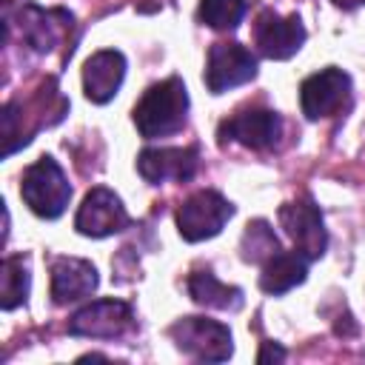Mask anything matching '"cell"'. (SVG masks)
Here are the masks:
<instances>
[{"instance_id":"1","label":"cell","mask_w":365,"mask_h":365,"mask_svg":"<svg viewBox=\"0 0 365 365\" xmlns=\"http://www.w3.org/2000/svg\"><path fill=\"white\" fill-rule=\"evenodd\" d=\"M185 117H188V91L180 77L154 83L134 106V125L145 140L177 134L185 125Z\"/></svg>"},{"instance_id":"2","label":"cell","mask_w":365,"mask_h":365,"mask_svg":"<svg viewBox=\"0 0 365 365\" xmlns=\"http://www.w3.org/2000/svg\"><path fill=\"white\" fill-rule=\"evenodd\" d=\"M20 197L23 202L43 220H57L71 200V185L63 174V168L57 165L54 157H40L37 163H31L23 171V182H20Z\"/></svg>"},{"instance_id":"3","label":"cell","mask_w":365,"mask_h":365,"mask_svg":"<svg viewBox=\"0 0 365 365\" xmlns=\"http://www.w3.org/2000/svg\"><path fill=\"white\" fill-rule=\"evenodd\" d=\"M168 336L174 339V345L182 354H188L200 362H225L234 354L231 328L217 319L182 317L168 328Z\"/></svg>"},{"instance_id":"4","label":"cell","mask_w":365,"mask_h":365,"mask_svg":"<svg viewBox=\"0 0 365 365\" xmlns=\"http://www.w3.org/2000/svg\"><path fill=\"white\" fill-rule=\"evenodd\" d=\"M234 217V205L214 188H202L191 194L177 211V231L188 242L211 240L222 231V225Z\"/></svg>"},{"instance_id":"5","label":"cell","mask_w":365,"mask_h":365,"mask_svg":"<svg viewBox=\"0 0 365 365\" xmlns=\"http://www.w3.org/2000/svg\"><path fill=\"white\" fill-rule=\"evenodd\" d=\"M351 100H354L351 77L334 66L305 77L299 86V106H302V114L308 120H322V117L348 111Z\"/></svg>"},{"instance_id":"6","label":"cell","mask_w":365,"mask_h":365,"mask_svg":"<svg viewBox=\"0 0 365 365\" xmlns=\"http://www.w3.org/2000/svg\"><path fill=\"white\" fill-rule=\"evenodd\" d=\"M279 225L294 240V248L308 257L319 259L328 248V231L322 222V211L311 197H297L285 205H279Z\"/></svg>"},{"instance_id":"7","label":"cell","mask_w":365,"mask_h":365,"mask_svg":"<svg viewBox=\"0 0 365 365\" xmlns=\"http://www.w3.org/2000/svg\"><path fill=\"white\" fill-rule=\"evenodd\" d=\"M134 328V311L123 299H94L68 319L71 336L120 339Z\"/></svg>"},{"instance_id":"8","label":"cell","mask_w":365,"mask_h":365,"mask_svg":"<svg viewBox=\"0 0 365 365\" xmlns=\"http://www.w3.org/2000/svg\"><path fill=\"white\" fill-rule=\"evenodd\" d=\"M257 77V57L242 43H214L205 60V86L211 94L231 91Z\"/></svg>"},{"instance_id":"9","label":"cell","mask_w":365,"mask_h":365,"mask_svg":"<svg viewBox=\"0 0 365 365\" xmlns=\"http://www.w3.org/2000/svg\"><path fill=\"white\" fill-rule=\"evenodd\" d=\"M220 143H240L245 148H274L282 137V120L271 108H242L220 123Z\"/></svg>"},{"instance_id":"10","label":"cell","mask_w":365,"mask_h":365,"mask_svg":"<svg viewBox=\"0 0 365 365\" xmlns=\"http://www.w3.org/2000/svg\"><path fill=\"white\" fill-rule=\"evenodd\" d=\"M128 222H131V217H128L123 200L106 185L91 188L74 217V228L83 237H94V240L111 237V234L128 228Z\"/></svg>"},{"instance_id":"11","label":"cell","mask_w":365,"mask_h":365,"mask_svg":"<svg viewBox=\"0 0 365 365\" xmlns=\"http://www.w3.org/2000/svg\"><path fill=\"white\" fill-rule=\"evenodd\" d=\"M305 26L297 14L291 17H279L277 11L265 9L259 17H257V26H254V43H257V51L268 60H288L294 57L302 43H305Z\"/></svg>"},{"instance_id":"12","label":"cell","mask_w":365,"mask_h":365,"mask_svg":"<svg viewBox=\"0 0 365 365\" xmlns=\"http://www.w3.org/2000/svg\"><path fill=\"white\" fill-rule=\"evenodd\" d=\"M197 165H200V154L194 145H188V148H145L137 157V171L151 185L185 182L197 174Z\"/></svg>"},{"instance_id":"13","label":"cell","mask_w":365,"mask_h":365,"mask_svg":"<svg viewBox=\"0 0 365 365\" xmlns=\"http://www.w3.org/2000/svg\"><path fill=\"white\" fill-rule=\"evenodd\" d=\"M100 277L88 259L80 257H57L51 262V299L54 305L80 302L94 294Z\"/></svg>"},{"instance_id":"14","label":"cell","mask_w":365,"mask_h":365,"mask_svg":"<svg viewBox=\"0 0 365 365\" xmlns=\"http://www.w3.org/2000/svg\"><path fill=\"white\" fill-rule=\"evenodd\" d=\"M125 77V57L117 48L94 51L83 66V91L91 103H108Z\"/></svg>"},{"instance_id":"15","label":"cell","mask_w":365,"mask_h":365,"mask_svg":"<svg viewBox=\"0 0 365 365\" xmlns=\"http://www.w3.org/2000/svg\"><path fill=\"white\" fill-rule=\"evenodd\" d=\"M308 257H302L297 248L294 251H277L271 259L262 262V274H259V288L271 297H279L291 288H297L299 282H305L308 274Z\"/></svg>"},{"instance_id":"16","label":"cell","mask_w":365,"mask_h":365,"mask_svg":"<svg viewBox=\"0 0 365 365\" xmlns=\"http://www.w3.org/2000/svg\"><path fill=\"white\" fill-rule=\"evenodd\" d=\"M191 299L197 305H205V308H220V311H240L245 297L237 285H225L220 282L211 271H194L185 282Z\"/></svg>"},{"instance_id":"17","label":"cell","mask_w":365,"mask_h":365,"mask_svg":"<svg viewBox=\"0 0 365 365\" xmlns=\"http://www.w3.org/2000/svg\"><path fill=\"white\" fill-rule=\"evenodd\" d=\"M54 17H60V11H46L40 6H23L20 9V37L40 54L51 51L60 31Z\"/></svg>"},{"instance_id":"18","label":"cell","mask_w":365,"mask_h":365,"mask_svg":"<svg viewBox=\"0 0 365 365\" xmlns=\"http://www.w3.org/2000/svg\"><path fill=\"white\" fill-rule=\"evenodd\" d=\"M29 285H31V274H29V259L26 257H6L3 259V274H0V294H3V311H14L17 305L26 302L29 297Z\"/></svg>"},{"instance_id":"19","label":"cell","mask_w":365,"mask_h":365,"mask_svg":"<svg viewBox=\"0 0 365 365\" xmlns=\"http://www.w3.org/2000/svg\"><path fill=\"white\" fill-rule=\"evenodd\" d=\"M240 251H242L245 262H265L282 248H279V240H277L274 228L265 220H254V222H248V228L242 234Z\"/></svg>"},{"instance_id":"20","label":"cell","mask_w":365,"mask_h":365,"mask_svg":"<svg viewBox=\"0 0 365 365\" xmlns=\"http://www.w3.org/2000/svg\"><path fill=\"white\" fill-rule=\"evenodd\" d=\"M245 11H248L245 0H200L197 17L208 29L228 31V29H237L240 26V20L245 17Z\"/></svg>"},{"instance_id":"21","label":"cell","mask_w":365,"mask_h":365,"mask_svg":"<svg viewBox=\"0 0 365 365\" xmlns=\"http://www.w3.org/2000/svg\"><path fill=\"white\" fill-rule=\"evenodd\" d=\"M268 359H285V351L277 348V345H268V348L259 354V362H268Z\"/></svg>"}]
</instances>
